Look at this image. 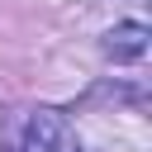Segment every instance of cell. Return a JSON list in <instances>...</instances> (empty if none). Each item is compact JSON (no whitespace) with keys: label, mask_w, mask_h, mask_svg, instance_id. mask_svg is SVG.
<instances>
[{"label":"cell","mask_w":152,"mask_h":152,"mask_svg":"<svg viewBox=\"0 0 152 152\" xmlns=\"http://www.w3.org/2000/svg\"><path fill=\"white\" fill-rule=\"evenodd\" d=\"M147 24H138V19H124V24H114L109 33H104V57H114V62H138L142 52H147Z\"/></svg>","instance_id":"cell-2"},{"label":"cell","mask_w":152,"mask_h":152,"mask_svg":"<svg viewBox=\"0 0 152 152\" xmlns=\"http://www.w3.org/2000/svg\"><path fill=\"white\" fill-rule=\"evenodd\" d=\"M14 152H81V147H76L71 124L57 109H33L28 124H24V142Z\"/></svg>","instance_id":"cell-1"}]
</instances>
